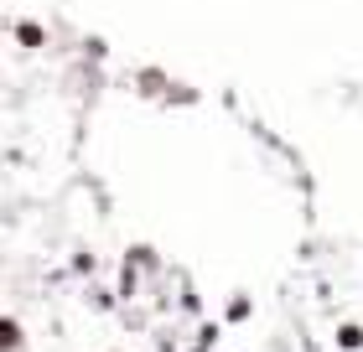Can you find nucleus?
Instances as JSON below:
<instances>
[{
  "instance_id": "obj_3",
  "label": "nucleus",
  "mask_w": 363,
  "mask_h": 352,
  "mask_svg": "<svg viewBox=\"0 0 363 352\" xmlns=\"http://www.w3.org/2000/svg\"><path fill=\"white\" fill-rule=\"evenodd\" d=\"M337 342L353 352V347H363V331H358V327H342V331H337Z\"/></svg>"
},
{
  "instance_id": "obj_1",
  "label": "nucleus",
  "mask_w": 363,
  "mask_h": 352,
  "mask_svg": "<svg viewBox=\"0 0 363 352\" xmlns=\"http://www.w3.org/2000/svg\"><path fill=\"white\" fill-rule=\"evenodd\" d=\"M0 347H21V327H16V322H0Z\"/></svg>"
},
{
  "instance_id": "obj_2",
  "label": "nucleus",
  "mask_w": 363,
  "mask_h": 352,
  "mask_svg": "<svg viewBox=\"0 0 363 352\" xmlns=\"http://www.w3.org/2000/svg\"><path fill=\"white\" fill-rule=\"evenodd\" d=\"M16 37H21V47H42V26H31V21H26L21 31H16Z\"/></svg>"
}]
</instances>
